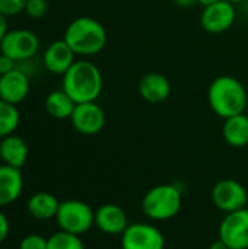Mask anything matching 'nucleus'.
I'll return each instance as SVG.
<instances>
[{"label":"nucleus","mask_w":248,"mask_h":249,"mask_svg":"<svg viewBox=\"0 0 248 249\" xmlns=\"http://www.w3.org/2000/svg\"><path fill=\"white\" fill-rule=\"evenodd\" d=\"M25 6L26 0H0V13L9 19L23 13Z\"/></svg>","instance_id":"23"},{"label":"nucleus","mask_w":248,"mask_h":249,"mask_svg":"<svg viewBox=\"0 0 248 249\" xmlns=\"http://www.w3.org/2000/svg\"><path fill=\"white\" fill-rule=\"evenodd\" d=\"M121 249H165V238L153 225L130 223L121 235Z\"/></svg>","instance_id":"9"},{"label":"nucleus","mask_w":248,"mask_h":249,"mask_svg":"<svg viewBox=\"0 0 248 249\" xmlns=\"http://www.w3.org/2000/svg\"><path fill=\"white\" fill-rule=\"evenodd\" d=\"M29 88L31 82L28 74L19 69H13L12 71L0 76V99L12 105L18 107L25 101L29 93Z\"/></svg>","instance_id":"13"},{"label":"nucleus","mask_w":248,"mask_h":249,"mask_svg":"<svg viewBox=\"0 0 248 249\" xmlns=\"http://www.w3.org/2000/svg\"><path fill=\"white\" fill-rule=\"evenodd\" d=\"M19 249H47V238L37 233L28 235L20 241Z\"/></svg>","instance_id":"25"},{"label":"nucleus","mask_w":248,"mask_h":249,"mask_svg":"<svg viewBox=\"0 0 248 249\" xmlns=\"http://www.w3.org/2000/svg\"><path fill=\"white\" fill-rule=\"evenodd\" d=\"M183 206V196L177 185L162 184L151 188L142 200L143 213L156 222L175 217Z\"/></svg>","instance_id":"4"},{"label":"nucleus","mask_w":248,"mask_h":249,"mask_svg":"<svg viewBox=\"0 0 248 249\" xmlns=\"http://www.w3.org/2000/svg\"><path fill=\"white\" fill-rule=\"evenodd\" d=\"M47 9H48L47 0H26L23 13H26V16L32 19H39L47 13Z\"/></svg>","instance_id":"24"},{"label":"nucleus","mask_w":248,"mask_h":249,"mask_svg":"<svg viewBox=\"0 0 248 249\" xmlns=\"http://www.w3.org/2000/svg\"><path fill=\"white\" fill-rule=\"evenodd\" d=\"M47 249H85V244L79 235L58 231L47 238Z\"/></svg>","instance_id":"22"},{"label":"nucleus","mask_w":248,"mask_h":249,"mask_svg":"<svg viewBox=\"0 0 248 249\" xmlns=\"http://www.w3.org/2000/svg\"><path fill=\"white\" fill-rule=\"evenodd\" d=\"M212 201L225 214L246 209L248 203L247 188L235 179H222L215 184L212 190Z\"/></svg>","instance_id":"10"},{"label":"nucleus","mask_w":248,"mask_h":249,"mask_svg":"<svg viewBox=\"0 0 248 249\" xmlns=\"http://www.w3.org/2000/svg\"><path fill=\"white\" fill-rule=\"evenodd\" d=\"M60 207V201L50 193L41 191V193H35L26 204L28 213L37 219V220H50V219H56V214L58 212Z\"/></svg>","instance_id":"19"},{"label":"nucleus","mask_w":248,"mask_h":249,"mask_svg":"<svg viewBox=\"0 0 248 249\" xmlns=\"http://www.w3.org/2000/svg\"><path fill=\"white\" fill-rule=\"evenodd\" d=\"M39 48V39L35 32L29 29L9 31L0 41V53L13 58L16 63L29 60L37 54Z\"/></svg>","instance_id":"6"},{"label":"nucleus","mask_w":248,"mask_h":249,"mask_svg":"<svg viewBox=\"0 0 248 249\" xmlns=\"http://www.w3.org/2000/svg\"><path fill=\"white\" fill-rule=\"evenodd\" d=\"M172 3L180 7H190L193 4H197V0H172Z\"/></svg>","instance_id":"29"},{"label":"nucleus","mask_w":248,"mask_h":249,"mask_svg":"<svg viewBox=\"0 0 248 249\" xmlns=\"http://www.w3.org/2000/svg\"><path fill=\"white\" fill-rule=\"evenodd\" d=\"M23 175L20 169L0 165V209L13 204L22 194Z\"/></svg>","instance_id":"16"},{"label":"nucleus","mask_w":248,"mask_h":249,"mask_svg":"<svg viewBox=\"0 0 248 249\" xmlns=\"http://www.w3.org/2000/svg\"><path fill=\"white\" fill-rule=\"evenodd\" d=\"M44 107L50 117L56 120H70L76 102L63 89H57L47 95Z\"/></svg>","instance_id":"20"},{"label":"nucleus","mask_w":248,"mask_h":249,"mask_svg":"<svg viewBox=\"0 0 248 249\" xmlns=\"http://www.w3.org/2000/svg\"><path fill=\"white\" fill-rule=\"evenodd\" d=\"M76 61V54L64 39L53 41L44 51L42 63L48 73L63 76Z\"/></svg>","instance_id":"12"},{"label":"nucleus","mask_w":248,"mask_h":249,"mask_svg":"<svg viewBox=\"0 0 248 249\" xmlns=\"http://www.w3.org/2000/svg\"><path fill=\"white\" fill-rule=\"evenodd\" d=\"M208 104L222 120L244 114L248 107L247 88L234 76H218L208 88Z\"/></svg>","instance_id":"1"},{"label":"nucleus","mask_w":248,"mask_h":249,"mask_svg":"<svg viewBox=\"0 0 248 249\" xmlns=\"http://www.w3.org/2000/svg\"><path fill=\"white\" fill-rule=\"evenodd\" d=\"M126 212L117 204H102L95 212V226L107 235H123L129 226Z\"/></svg>","instance_id":"15"},{"label":"nucleus","mask_w":248,"mask_h":249,"mask_svg":"<svg viewBox=\"0 0 248 249\" xmlns=\"http://www.w3.org/2000/svg\"><path fill=\"white\" fill-rule=\"evenodd\" d=\"M9 32V28H7V18L3 16L0 13V41L3 39V36Z\"/></svg>","instance_id":"28"},{"label":"nucleus","mask_w":248,"mask_h":249,"mask_svg":"<svg viewBox=\"0 0 248 249\" xmlns=\"http://www.w3.org/2000/svg\"><path fill=\"white\" fill-rule=\"evenodd\" d=\"M73 128L83 136H95L102 131L107 123L105 111L96 102L76 104L70 117Z\"/></svg>","instance_id":"11"},{"label":"nucleus","mask_w":248,"mask_h":249,"mask_svg":"<svg viewBox=\"0 0 248 249\" xmlns=\"http://www.w3.org/2000/svg\"><path fill=\"white\" fill-rule=\"evenodd\" d=\"M56 222L60 231L83 235L95 225V212L89 204L80 200H66L60 203L56 214Z\"/></svg>","instance_id":"5"},{"label":"nucleus","mask_w":248,"mask_h":249,"mask_svg":"<svg viewBox=\"0 0 248 249\" xmlns=\"http://www.w3.org/2000/svg\"><path fill=\"white\" fill-rule=\"evenodd\" d=\"M28 155L29 149L22 137L10 134L0 139V160L4 165L22 169V166L28 160Z\"/></svg>","instance_id":"17"},{"label":"nucleus","mask_w":248,"mask_h":249,"mask_svg":"<svg viewBox=\"0 0 248 249\" xmlns=\"http://www.w3.org/2000/svg\"><path fill=\"white\" fill-rule=\"evenodd\" d=\"M229 1H232L234 4H240V3H244V1H247V0H229Z\"/></svg>","instance_id":"32"},{"label":"nucleus","mask_w":248,"mask_h":249,"mask_svg":"<svg viewBox=\"0 0 248 249\" xmlns=\"http://www.w3.org/2000/svg\"><path fill=\"white\" fill-rule=\"evenodd\" d=\"M13 69H16V61L13 58H10V57L0 53V76L12 71Z\"/></svg>","instance_id":"26"},{"label":"nucleus","mask_w":248,"mask_h":249,"mask_svg":"<svg viewBox=\"0 0 248 249\" xmlns=\"http://www.w3.org/2000/svg\"><path fill=\"white\" fill-rule=\"evenodd\" d=\"M218 1H221V0H197V4H200V6L206 7V6H210V4L218 3Z\"/></svg>","instance_id":"31"},{"label":"nucleus","mask_w":248,"mask_h":249,"mask_svg":"<svg viewBox=\"0 0 248 249\" xmlns=\"http://www.w3.org/2000/svg\"><path fill=\"white\" fill-rule=\"evenodd\" d=\"M20 123V114L16 105L0 99V139L16 131Z\"/></svg>","instance_id":"21"},{"label":"nucleus","mask_w":248,"mask_h":249,"mask_svg":"<svg viewBox=\"0 0 248 249\" xmlns=\"http://www.w3.org/2000/svg\"><path fill=\"white\" fill-rule=\"evenodd\" d=\"M237 19L235 4L229 0H221L203 7L200 12V26L210 35H219L231 29Z\"/></svg>","instance_id":"7"},{"label":"nucleus","mask_w":248,"mask_h":249,"mask_svg":"<svg viewBox=\"0 0 248 249\" xmlns=\"http://www.w3.org/2000/svg\"><path fill=\"white\" fill-rule=\"evenodd\" d=\"M218 235L229 249H248V209L227 213L219 225Z\"/></svg>","instance_id":"8"},{"label":"nucleus","mask_w":248,"mask_h":249,"mask_svg":"<svg viewBox=\"0 0 248 249\" xmlns=\"http://www.w3.org/2000/svg\"><path fill=\"white\" fill-rule=\"evenodd\" d=\"M137 90L143 101L149 104H161L170 98L172 88L165 74L159 71H149L139 80Z\"/></svg>","instance_id":"14"},{"label":"nucleus","mask_w":248,"mask_h":249,"mask_svg":"<svg viewBox=\"0 0 248 249\" xmlns=\"http://www.w3.org/2000/svg\"><path fill=\"white\" fill-rule=\"evenodd\" d=\"M104 88V77L99 67L86 60H76L63 74L61 89L76 102H96Z\"/></svg>","instance_id":"2"},{"label":"nucleus","mask_w":248,"mask_h":249,"mask_svg":"<svg viewBox=\"0 0 248 249\" xmlns=\"http://www.w3.org/2000/svg\"><path fill=\"white\" fill-rule=\"evenodd\" d=\"M209 249H229V248L227 247V244H225V242H222L221 239H218V241H215V242H212V244H210Z\"/></svg>","instance_id":"30"},{"label":"nucleus","mask_w":248,"mask_h":249,"mask_svg":"<svg viewBox=\"0 0 248 249\" xmlns=\"http://www.w3.org/2000/svg\"><path fill=\"white\" fill-rule=\"evenodd\" d=\"M63 39L76 55L92 57L107 47L108 32L98 19L79 16L67 25Z\"/></svg>","instance_id":"3"},{"label":"nucleus","mask_w":248,"mask_h":249,"mask_svg":"<svg viewBox=\"0 0 248 249\" xmlns=\"http://www.w3.org/2000/svg\"><path fill=\"white\" fill-rule=\"evenodd\" d=\"M222 136L227 144L231 147H246L248 146V115L240 114L224 120Z\"/></svg>","instance_id":"18"},{"label":"nucleus","mask_w":248,"mask_h":249,"mask_svg":"<svg viewBox=\"0 0 248 249\" xmlns=\"http://www.w3.org/2000/svg\"><path fill=\"white\" fill-rule=\"evenodd\" d=\"M9 231H10V225L7 217L4 216V213L0 210V244H3L7 236H9Z\"/></svg>","instance_id":"27"}]
</instances>
